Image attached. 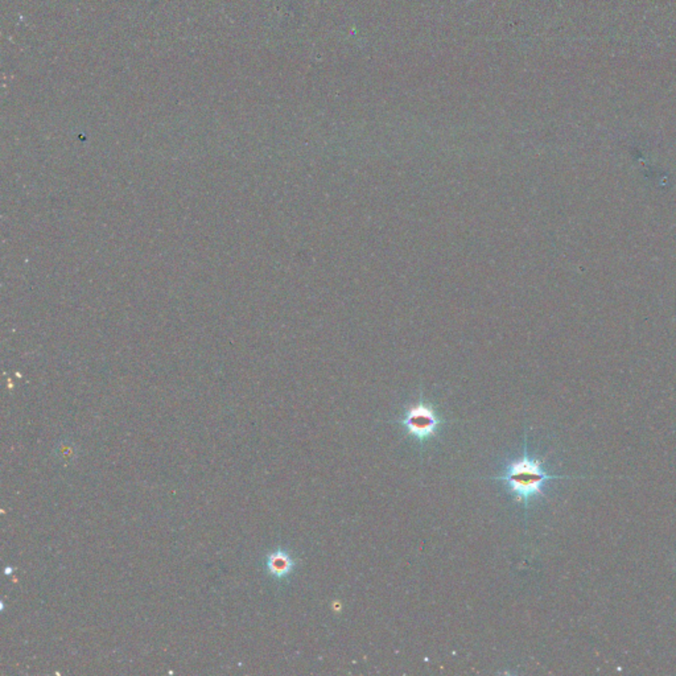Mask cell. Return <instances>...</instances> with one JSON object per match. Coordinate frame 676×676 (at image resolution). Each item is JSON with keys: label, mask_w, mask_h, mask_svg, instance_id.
<instances>
[{"label": "cell", "mask_w": 676, "mask_h": 676, "mask_svg": "<svg viewBox=\"0 0 676 676\" xmlns=\"http://www.w3.org/2000/svg\"><path fill=\"white\" fill-rule=\"evenodd\" d=\"M559 478L567 477L547 473L542 461L528 454L527 441H525L523 454L519 458L510 461L505 468V472L500 476L490 477V480L506 482L508 491L511 495H514L517 502L523 503L525 509H527L530 500L544 495L543 486L546 485L547 481Z\"/></svg>", "instance_id": "1"}, {"label": "cell", "mask_w": 676, "mask_h": 676, "mask_svg": "<svg viewBox=\"0 0 676 676\" xmlns=\"http://www.w3.org/2000/svg\"><path fill=\"white\" fill-rule=\"evenodd\" d=\"M399 424L406 429L408 435L417 439L423 445L435 437L443 424L441 417L436 414L435 408L423 400L411 406L399 420Z\"/></svg>", "instance_id": "2"}, {"label": "cell", "mask_w": 676, "mask_h": 676, "mask_svg": "<svg viewBox=\"0 0 676 676\" xmlns=\"http://www.w3.org/2000/svg\"><path fill=\"white\" fill-rule=\"evenodd\" d=\"M295 568L294 557L284 549H277L267 557V569L277 579H286Z\"/></svg>", "instance_id": "3"}]
</instances>
